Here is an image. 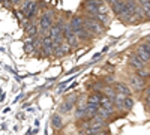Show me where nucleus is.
<instances>
[{
	"label": "nucleus",
	"instance_id": "0eeeda50",
	"mask_svg": "<svg viewBox=\"0 0 150 135\" xmlns=\"http://www.w3.org/2000/svg\"><path fill=\"white\" fill-rule=\"evenodd\" d=\"M101 3H104V0H84V3H83L84 14L95 17L98 14V8Z\"/></svg>",
	"mask_w": 150,
	"mask_h": 135
},
{
	"label": "nucleus",
	"instance_id": "f8f14e48",
	"mask_svg": "<svg viewBox=\"0 0 150 135\" xmlns=\"http://www.w3.org/2000/svg\"><path fill=\"white\" fill-rule=\"evenodd\" d=\"M51 126L54 128V131L63 129L65 122H63V119H62V114H60V113H56V114L51 116Z\"/></svg>",
	"mask_w": 150,
	"mask_h": 135
},
{
	"label": "nucleus",
	"instance_id": "393cba45",
	"mask_svg": "<svg viewBox=\"0 0 150 135\" xmlns=\"http://www.w3.org/2000/svg\"><path fill=\"white\" fill-rule=\"evenodd\" d=\"M143 92H144V95H143V102H144L146 107H149V105H150V87H146Z\"/></svg>",
	"mask_w": 150,
	"mask_h": 135
},
{
	"label": "nucleus",
	"instance_id": "4468645a",
	"mask_svg": "<svg viewBox=\"0 0 150 135\" xmlns=\"http://www.w3.org/2000/svg\"><path fill=\"white\" fill-rule=\"evenodd\" d=\"M98 110H99L98 104L87 102V107H86V120H90L92 117H95L98 114Z\"/></svg>",
	"mask_w": 150,
	"mask_h": 135
},
{
	"label": "nucleus",
	"instance_id": "c85d7f7f",
	"mask_svg": "<svg viewBox=\"0 0 150 135\" xmlns=\"http://www.w3.org/2000/svg\"><path fill=\"white\" fill-rule=\"evenodd\" d=\"M104 2H105V3H107V5L110 6V5H111L112 2H116V0H104Z\"/></svg>",
	"mask_w": 150,
	"mask_h": 135
},
{
	"label": "nucleus",
	"instance_id": "6e6552de",
	"mask_svg": "<svg viewBox=\"0 0 150 135\" xmlns=\"http://www.w3.org/2000/svg\"><path fill=\"white\" fill-rule=\"evenodd\" d=\"M86 107H87V98H80L77 99V104H75V117L77 120H83L86 119Z\"/></svg>",
	"mask_w": 150,
	"mask_h": 135
},
{
	"label": "nucleus",
	"instance_id": "39448f33",
	"mask_svg": "<svg viewBox=\"0 0 150 135\" xmlns=\"http://www.w3.org/2000/svg\"><path fill=\"white\" fill-rule=\"evenodd\" d=\"M63 36H65V41H66L72 48L78 47V44H80L78 36H77V33H75V32L71 29V26H69V23H68V21L65 23V26H63Z\"/></svg>",
	"mask_w": 150,
	"mask_h": 135
},
{
	"label": "nucleus",
	"instance_id": "1a4fd4ad",
	"mask_svg": "<svg viewBox=\"0 0 150 135\" xmlns=\"http://www.w3.org/2000/svg\"><path fill=\"white\" fill-rule=\"evenodd\" d=\"M128 65L134 69V71H137V69H141V68H144L147 63L144 62V60L137 54V53H132V54H129V57H128Z\"/></svg>",
	"mask_w": 150,
	"mask_h": 135
},
{
	"label": "nucleus",
	"instance_id": "aec40b11",
	"mask_svg": "<svg viewBox=\"0 0 150 135\" xmlns=\"http://www.w3.org/2000/svg\"><path fill=\"white\" fill-rule=\"evenodd\" d=\"M26 33H27V36H36V35H39V29H38L35 23H30L26 26Z\"/></svg>",
	"mask_w": 150,
	"mask_h": 135
},
{
	"label": "nucleus",
	"instance_id": "20e7f679",
	"mask_svg": "<svg viewBox=\"0 0 150 135\" xmlns=\"http://www.w3.org/2000/svg\"><path fill=\"white\" fill-rule=\"evenodd\" d=\"M77 99H78V96H77V95H71V96H68L66 99L59 105V113H60V114H69L72 110L75 108Z\"/></svg>",
	"mask_w": 150,
	"mask_h": 135
},
{
	"label": "nucleus",
	"instance_id": "f3484780",
	"mask_svg": "<svg viewBox=\"0 0 150 135\" xmlns=\"http://www.w3.org/2000/svg\"><path fill=\"white\" fill-rule=\"evenodd\" d=\"M135 53L138 54V56H140V57H141V59L144 60V62H146L147 65H150V53H149V51L146 50V48H144V47H143L141 44H140L138 47L135 48Z\"/></svg>",
	"mask_w": 150,
	"mask_h": 135
},
{
	"label": "nucleus",
	"instance_id": "f03ea898",
	"mask_svg": "<svg viewBox=\"0 0 150 135\" xmlns=\"http://www.w3.org/2000/svg\"><path fill=\"white\" fill-rule=\"evenodd\" d=\"M84 27L89 30L93 36H99V35H102L105 27H104V24L99 21L96 17H92V15H84Z\"/></svg>",
	"mask_w": 150,
	"mask_h": 135
},
{
	"label": "nucleus",
	"instance_id": "7c9ffc66",
	"mask_svg": "<svg viewBox=\"0 0 150 135\" xmlns=\"http://www.w3.org/2000/svg\"><path fill=\"white\" fill-rule=\"evenodd\" d=\"M144 41H146V42H147V44H150V35H149V36H147V38H146V39H144Z\"/></svg>",
	"mask_w": 150,
	"mask_h": 135
},
{
	"label": "nucleus",
	"instance_id": "ddd939ff",
	"mask_svg": "<svg viewBox=\"0 0 150 135\" xmlns=\"http://www.w3.org/2000/svg\"><path fill=\"white\" fill-rule=\"evenodd\" d=\"M126 6V0H116V2H112L111 5H110V9H111V12L114 14L116 17L120 14V12L123 11V8Z\"/></svg>",
	"mask_w": 150,
	"mask_h": 135
},
{
	"label": "nucleus",
	"instance_id": "9d476101",
	"mask_svg": "<svg viewBox=\"0 0 150 135\" xmlns=\"http://www.w3.org/2000/svg\"><path fill=\"white\" fill-rule=\"evenodd\" d=\"M71 48H72V47H71L66 41H63V42L59 44V45H54V53H53V56H54V57H63V56H66V54L69 53Z\"/></svg>",
	"mask_w": 150,
	"mask_h": 135
},
{
	"label": "nucleus",
	"instance_id": "c756f323",
	"mask_svg": "<svg viewBox=\"0 0 150 135\" xmlns=\"http://www.w3.org/2000/svg\"><path fill=\"white\" fill-rule=\"evenodd\" d=\"M146 2H150V0H138V3H140V5H143V3H146Z\"/></svg>",
	"mask_w": 150,
	"mask_h": 135
},
{
	"label": "nucleus",
	"instance_id": "b1692460",
	"mask_svg": "<svg viewBox=\"0 0 150 135\" xmlns=\"http://www.w3.org/2000/svg\"><path fill=\"white\" fill-rule=\"evenodd\" d=\"M35 50H36V47H35L33 41L29 38L26 42H24V51H26V53H33Z\"/></svg>",
	"mask_w": 150,
	"mask_h": 135
},
{
	"label": "nucleus",
	"instance_id": "a878e982",
	"mask_svg": "<svg viewBox=\"0 0 150 135\" xmlns=\"http://www.w3.org/2000/svg\"><path fill=\"white\" fill-rule=\"evenodd\" d=\"M104 86H105L104 83L98 81V83H93V84H90V89H92V92H102Z\"/></svg>",
	"mask_w": 150,
	"mask_h": 135
},
{
	"label": "nucleus",
	"instance_id": "6ab92c4d",
	"mask_svg": "<svg viewBox=\"0 0 150 135\" xmlns=\"http://www.w3.org/2000/svg\"><path fill=\"white\" fill-rule=\"evenodd\" d=\"M36 14H38V0H32V5H30V8H29V11H27L26 18L32 20V18L36 17Z\"/></svg>",
	"mask_w": 150,
	"mask_h": 135
},
{
	"label": "nucleus",
	"instance_id": "dca6fc26",
	"mask_svg": "<svg viewBox=\"0 0 150 135\" xmlns=\"http://www.w3.org/2000/svg\"><path fill=\"white\" fill-rule=\"evenodd\" d=\"M75 33H77V36H78V41L81 42H89L92 38H93V35L89 32V30H87L86 27H83V29H80V30H77V32H75Z\"/></svg>",
	"mask_w": 150,
	"mask_h": 135
},
{
	"label": "nucleus",
	"instance_id": "7ed1b4c3",
	"mask_svg": "<svg viewBox=\"0 0 150 135\" xmlns=\"http://www.w3.org/2000/svg\"><path fill=\"white\" fill-rule=\"evenodd\" d=\"M128 84H129V87L132 89V92L140 93V92H143L147 87V80L143 78V77H140L137 72H134V74H131V75H129Z\"/></svg>",
	"mask_w": 150,
	"mask_h": 135
},
{
	"label": "nucleus",
	"instance_id": "cd10ccee",
	"mask_svg": "<svg viewBox=\"0 0 150 135\" xmlns=\"http://www.w3.org/2000/svg\"><path fill=\"white\" fill-rule=\"evenodd\" d=\"M21 2H23V0H11V3L14 5V6H18V5H20Z\"/></svg>",
	"mask_w": 150,
	"mask_h": 135
},
{
	"label": "nucleus",
	"instance_id": "f257e3e1",
	"mask_svg": "<svg viewBox=\"0 0 150 135\" xmlns=\"http://www.w3.org/2000/svg\"><path fill=\"white\" fill-rule=\"evenodd\" d=\"M54 23H56V14L51 9H47L44 14L41 15V18H39V33L42 36L48 35L50 29L53 27Z\"/></svg>",
	"mask_w": 150,
	"mask_h": 135
},
{
	"label": "nucleus",
	"instance_id": "2eb2a0df",
	"mask_svg": "<svg viewBox=\"0 0 150 135\" xmlns=\"http://www.w3.org/2000/svg\"><path fill=\"white\" fill-rule=\"evenodd\" d=\"M114 87H116V92H119V93H123V95H132V89L129 87V84H128V83H123V81L114 83Z\"/></svg>",
	"mask_w": 150,
	"mask_h": 135
},
{
	"label": "nucleus",
	"instance_id": "4be33fe9",
	"mask_svg": "<svg viewBox=\"0 0 150 135\" xmlns=\"http://www.w3.org/2000/svg\"><path fill=\"white\" fill-rule=\"evenodd\" d=\"M125 110L126 111H131V110L134 108V105H135V101H134V98H132V95H128L126 98H125Z\"/></svg>",
	"mask_w": 150,
	"mask_h": 135
},
{
	"label": "nucleus",
	"instance_id": "2f4dec72",
	"mask_svg": "<svg viewBox=\"0 0 150 135\" xmlns=\"http://www.w3.org/2000/svg\"><path fill=\"white\" fill-rule=\"evenodd\" d=\"M147 110H149V113H150V105H149V107H147Z\"/></svg>",
	"mask_w": 150,
	"mask_h": 135
},
{
	"label": "nucleus",
	"instance_id": "9b49d317",
	"mask_svg": "<svg viewBox=\"0 0 150 135\" xmlns=\"http://www.w3.org/2000/svg\"><path fill=\"white\" fill-rule=\"evenodd\" d=\"M68 23H69L71 29L74 32H77V30H80V29L84 27V15H72Z\"/></svg>",
	"mask_w": 150,
	"mask_h": 135
},
{
	"label": "nucleus",
	"instance_id": "bb28decb",
	"mask_svg": "<svg viewBox=\"0 0 150 135\" xmlns=\"http://www.w3.org/2000/svg\"><path fill=\"white\" fill-rule=\"evenodd\" d=\"M30 5H32V0H26V2H24V5H23V14L24 15H27V11H29Z\"/></svg>",
	"mask_w": 150,
	"mask_h": 135
},
{
	"label": "nucleus",
	"instance_id": "423d86ee",
	"mask_svg": "<svg viewBox=\"0 0 150 135\" xmlns=\"http://www.w3.org/2000/svg\"><path fill=\"white\" fill-rule=\"evenodd\" d=\"M41 50L44 51L45 57L53 56V53H54V41L51 39L50 35H45V36L41 38Z\"/></svg>",
	"mask_w": 150,
	"mask_h": 135
},
{
	"label": "nucleus",
	"instance_id": "5701e85b",
	"mask_svg": "<svg viewBox=\"0 0 150 135\" xmlns=\"http://www.w3.org/2000/svg\"><path fill=\"white\" fill-rule=\"evenodd\" d=\"M137 74H138L140 77H143V78H150V68H149V65H146L144 68H141V69H137L135 71Z\"/></svg>",
	"mask_w": 150,
	"mask_h": 135
},
{
	"label": "nucleus",
	"instance_id": "412c9836",
	"mask_svg": "<svg viewBox=\"0 0 150 135\" xmlns=\"http://www.w3.org/2000/svg\"><path fill=\"white\" fill-rule=\"evenodd\" d=\"M98 114L101 116L102 119H105V120H110L111 117H112V111H110V110H107V108H104V107H101L99 105V110H98Z\"/></svg>",
	"mask_w": 150,
	"mask_h": 135
},
{
	"label": "nucleus",
	"instance_id": "a211bd4d",
	"mask_svg": "<svg viewBox=\"0 0 150 135\" xmlns=\"http://www.w3.org/2000/svg\"><path fill=\"white\" fill-rule=\"evenodd\" d=\"M101 98H102V92H92L89 96H87V102L92 104H101Z\"/></svg>",
	"mask_w": 150,
	"mask_h": 135
}]
</instances>
